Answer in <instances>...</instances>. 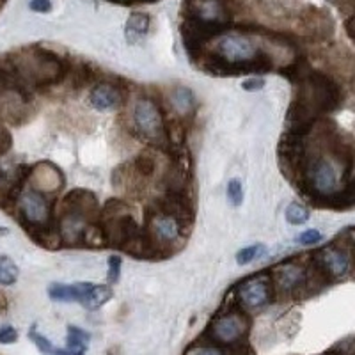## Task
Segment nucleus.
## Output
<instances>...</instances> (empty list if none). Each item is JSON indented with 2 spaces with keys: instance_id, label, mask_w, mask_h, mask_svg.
Returning <instances> with one entry per match:
<instances>
[{
  "instance_id": "f257e3e1",
  "label": "nucleus",
  "mask_w": 355,
  "mask_h": 355,
  "mask_svg": "<svg viewBox=\"0 0 355 355\" xmlns=\"http://www.w3.org/2000/svg\"><path fill=\"white\" fill-rule=\"evenodd\" d=\"M339 103H341L339 85L327 75L309 69L306 77L297 82V94L288 112L290 133L306 135L318 121L320 116L336 110Z\"/></svg>"
},
{
  "instance_id": "f03ea898",
  "label": "nucleus",
  "mask_w": 355,
  "mask_h": 355,
  "mask_svg": "<svg viewBox=\"0 0 355 355\" xmlns=\"http://www.w3.org/2000/svg\"><path fill=\"white\" fill-rule=\"evenodd\" d=\"M214 73H249L268 71L274 66L270 53L259 49V44L247 34H224L217 40L215 52L206 62Z\"/></svg>"
},
{
  "instance_id": "7ed1b4c3",
  "label": "nucleus",
  "mask_w": 355,
  "mask_h": 355,
  "mask_svg": "<svg viewBox=\"0 0 355 355\" xmlns=\"http://www.w3.org/2000/svg\"><path fill=\"white\" fill-rule=\"evenodd\" d=\"M352 155L345 146H334L331 155H318L304 164V189L311 198L331 202L341 192V182L348 173Z\"/></svg>"
},
{
  "instance_id": "20e7f679",
  "label": "nucleus",
  "mask_w": 355,
  "mask_h": 355,
  "mask_svg": "<svg viewBox=\"0 0 355 355\" xmlns=\"http://www.w3.org/2000/svg\"><path fill=\"white\" fill-rule=\"evenodd\" d=\"M11 64L21 84L37 85V87L61 80L66 73L64 62L55 53L41 49L18 53L12 57Z\"/></svg>"
},
{
  "instance_id": "39448f33",
  "label": "nucleus",
  "mask_w": 355,
  "mask_h": 355,
  "mask_svg": "<svg viewBox=\"0 0 355 355\" xmlns=\"http://www.w3.org/2000/svg\"><path fill=\"white\" fill-rule=\"evenodd\" d=\"M132 119L135 132L153 146H166V119L160 107L148 96L137 98L133 103Z\"/></svg>"
},
{
  "instance_id": "423d86ee",
  "label": "nucleus",
  "mask_w": 355,
  "mask_h": 355,
  "mask_svg": "<svg viewBox=\"0 0 355 355\" xmlns=\"http://www.w3.org/2000/svg\"><path fill=\"white\" fill-rule=\"evenodd\" d=\"M17 208L21 224H25L34 234L50 227L52 206H50L46 196L34 190L33 187L20 190V194L17 196Z\"/></svg>"
},
{
  "instance_id": "0eeeda50",
  "label": "nucleus",
  "mask_w": 355,
  "mask_h": 355,
  "mask_svg": "<svg viewBox=\"0 0 355 355\" xmlns=\"http://www.w3.org/2000/svg\"><path fill=\"white\" fill-rule=\"evenodd\" d=\"M249 318L243 315L242 311H227L222 315L215 316L208 329V336L218 345H234L239 343L240 339L245 338L249 332Z\"/></svg>"
},
{
  "instance_id": "6e6552de",
  "label": "nucleus",
  "mask_w": 355,
  "mask_h": 355,
  "mask_svg": "<svg viewBox=\"0 0 355 355\" xmlns=\"http://www.w3.org/2000/svg\"><path fill=\"white\" fill-rule=\"evenodd\" d=\"M236 300L247 311H258L272 300V283L266 277H250L236 286Z\"/></svg>"
},
{
  "instance_id": "1a4fd4ad",
  "label": "nucleus",
  "mask_w": 355,
  "mask_h": 355,
  "mask_svg": "<svg viewBox=\"0 0 355 355\" xmlns=\"http://www.w3.org/2000/svg\"><path fill=\"white\" fill-rule=\"evenodd\" d=\"M148 234H150L155 249L173 245L180 240V234H182V220L174 217L173 214L155 208V214L151 215L150 226H148Z\"/></svg>"
},
{
  "instance_id": "9d476101",
  "label": "nucleus",
  "mask_w": 355,
  "mask_h": 355,
  "mask_svg": "<svg viewBox=\"0 0 355 355\" xmlns=\"http://www.w3.org/2000/svg\"><path fill=\"white\" fill-rule=\"evenodd\" d=\"M316 268L329 279H343L350 270V258L343 249L329 245L316 252Z\"/></svg>"
},
{
  "instance_id": "9b49d317",
  "label": "nucleus",
  "mask_w": 355,
  "mask_h": 355,
  "mask_svg": "<svg viewBox=\"0 0 355 355\" xmlns=\"http://www.w3.org/2000/svg\"><path fill=\"white\" fill-rule=\"evenodd\" d=\"M309 283V270L300 263H283L275 272V288L279 293L293 295Z\"/></svg>"
},
{
  "instance_id": "f8f14e48",
  "label": "nucleus",
  "mask_w": 355,
  "mask_h": 355,
  "mask_svg": "<svg viewBox=\"0 0 355 355\" xmlns=\"http://www.w3.org/2000/svg\"><path fill=\"white\" fill-rule=\"evenodd\" d=\"M28 183L34 190L41 194H52L64 185V174L57 166L50 162L37 164L33 169H28Z\"/></svg>"
},
{
  "instance_id": "ddd939ff",
  "label": "nucleus",
  "mask_w": 355,
  "mask_h": 355,
  "mask_svg": "<svg viewBox=\"0 0 355 355\" xmlns=\"http://www.w3.org/2000/svg\"><path fill=\"white\" fill-rule=\"evenodd\" d=\"M62 211H75L87 220H94L98 215V201L89 190H71L62 199Z\"/></svg>"
},
{
  "instance_id": "4468645a",
  "label": "nucleus",
  "mask_w": 355,
  "mask_h": 355,
  "mask_svg": "<svg viewBox=\"0 0 355 355\" xmlns=\"http://www.w3.org/2000/svg\"><path fill=\"white\" fill-rule=\"evenodd\" d=\"M91 220L75 211H62V218L59 222V236L68 245H77L84 240V233Z\"/></svg>"
},
{
  "instance_id": "2eb2a0df",
  "label": "nucleus",
  "mask_w": 355,
  "mask_h": 355,
  "mask_svg": "<svg viewBox=\"0 0 355 355\" xmlns=\"http://www.w3.org/2000/svg\"><path fill=\"white\" fill-rule=\"evenodd\" d=\"M91 105L100 112L105 110H114L123 103V93L121 89L116 87L114 84H98L94 85L91 91Z\"/></svg>"
},
{
  "instance_id": "dca6fc26",
  "label": "nucleus",
  "mask_w": 355,
  "mask_h": 355,
  "mask_svg": "<svg viewBox=\"0 0 355 355\" xmlns=\"http://www.w3.org/2000/svg\"><path fill=\"white\" fill-rule=\"evenodd\" d=\"M171 109L180 117H189L196 110V96L185 85H178L169 93Z\"/></svg>"
},
{
  "instance_id": "f3484780",
  "label": "nucleus",
  "mask_w": 355,
  "mask_h": 355,
  "mask_svg": "<svg viewBox=\"0 0 355 355\" xmlns=\"http://www.w3.org/2000/svg\"><path fill=\"white\" fill-rule=\"evenodd\" d=\"M91 283L80 284H52L49 288L50 299L55 302H80L84 300Z\"/></svg>"
},
{
  "instance_id": "a211bd4d",
  "label": "nucleus",
  "mask_w": 355,
  "mask_h": 355,
  "mask_svg": "<svg viewBox=\"0 0 355 355\" xmlns=\"http://www.w3.org/2000/svg\"><path fill=\"white\" fill-rule=\"evenodd\" d=\"M150 31V18L142 15V12H135L132 15L126 24V37H128L130 43H137L142 37L148 34Z\"/></svg>"
},
{
  "instance_id": "6ab92c4d",
  "label": "nucleus",
  "mask_w": 355,
  "mask_h": 355,
  "mask_svg": "<svg viewBox=\"0 0 355 355\" xmlns=\"http://www.w3.org/2000/svg\"><path fill=\"white\" fill-rule=\"evenodd\" d=\"M112 299V290H110L109 286H103V284H91V288H89L87 295H85L84 299V306L87 307V309H98V307H101L103 304H107L109 300Z\"/></svg>"
},
{
  "instance_id": "aec40b11",
  "label": "nucleus",
  "mask_w": 355,
  "mask_h": 355,
  "mask_svg": "<svg viewBox=\"0 0 355 355\" xmlns=\"http://www.w3.org/2000/svg\"><path fill=\"white\" fill-rule=\"evenodd\" d=\"M89 343V334L82 329H68V350L71 355H85Z\"/></svg>"
},
{
  "instance_id": "412c9836",
  "label": "nucleus",
  "mask_w": 355,
  "mask_h": 355,
  "mask_svg": "<svg viewBox=\"0 0 355 355\" xmlns=\"http://www.w3.org/2000/svg\"><path fill=\"white\" fill-rule=\"evenodd\" d=\"M259 4L272 17L283 18L293 12L295 0H259Z\"/></svg>"
},
{
  "instance_id": "4be33fe9",
  "label": "nucleus",
  "mask_w": 355,
  "mask_h": 355,
  "mask_svg": "<svg viewBox=\"0 0 355 355\" xmlns=\"http://www.w3.org/2000/svg\"><path fill=\"white\" fill-rule=\"evenodd\" d=\"M18 270L17 263L12 261L9 256H0V284L2 286H11V284L17 283Z\"/></svg>"
},
{
  "instance_id": "5701e85b",
  "label": "nucleus",
  "mask_w": 355,
  "mask_h": 355,
  "mask_svg": "<svg viewBox=\"0 0 355 355\" xmlns=\"http://www.w3.org/2000/svg\"><path fill=\"white\" fill-rule=\"evenodd\" d=\"M284 215H286V220L293 226H300V224H306L309 220V210L300 202H290Z\"/></svg>"
},
{
  "instance_id": "b1692460",
  "label": "nucleus",
  "mask_w": 355,
  "mask_h": 355,
  "mask_svg": "<svg viewBox=\"0 0 355 355\" xmlns=\"http://www.w3.org/2000/svg\"><path fill=\"white\" fill-rule=\"evenodd\" d=\"M133 171L141 176V180H148L155 173V158L148 153H142L135 158Z\"/></svg>"
},
{
  "instance_id": "393cba45",
  "label": "nucleus",
  "mask_w": 355,
  "mask_h": 355,
  "mask_svg": "<svg viewBox=\"0 0 355 355\" xmlns=\"http://www.w3.org/2000/svg\"><path fill=\"white\" fill-rule=\"evenodd\" d=\"M265 245L261 243H256V245H250V247H243L242 250L236 252V263L239 265H249V263L256 261L259 256L265 254Z\"/></svg>"
},
{
  "instance_id": "a878e982",
  "label": "nucleus",
  "mask_w": 355,
  "mask_h": 355,
  "mask_svg": "<svg viewBox=\"0 0 355 355\" xmlns=\"http://www.w3.org/2000/svg\"><path fill=\"white\" fill-rule=\"evenodd\" d=\"M227 199L233 206H240L243 202V187L240 180H231L227 183Z\"/></svg>"
},
{
  "instance_id": "bb28decb",
  "label": "nucleus",
  "mask_w": 355,
  "mask_h": 355,
  "mask_svg": "<svg viewBox=\"0 0 355 355\" xmlns=\"http://www.w3.org/2000/svg\"><path fill=\"white\" fill-rule=\"evenodd\" d=\"M329 205L338 206V208H345V206L355 205V182H354V185L347 190V192H339L336 198H332Z\"/></svg>"
},
{
  "instance_id": "cd10ccee",
  "label": "nucleus",
  "mask_w": 355,
  "mask_h": 355,
  "mask_svg": "<svg viewBox=\"0 0 355 355\" xmlns=\"http://www.w3.org/2000/svg\"><path fill=\"white\" fill-rule=\"evenodd\" d=\"M28 336H31V339H33L34 345H36V347H37V350L43 352V354H49V355L52 354V350H53L52 343H50L49 339L44 338L43 334L36 332V329H33V331L28 332Z\"/></svg>"
},
{
  "instance_id": "c85d7f7f",
  "label": "nucleus",
  "mask_w": 355,
  "mask_h": 355,
  "mask_svg": "<svg viewBox=\"0 0 355 355\" xmlns=\"http://www.w3.org/2000/svg\"><path fill=\"white\" fill-rule=\"evenodd\" d=\"M322 239L323 236L318 230H307L297 236V242H299L300 245H315V243L322 242Z\"/></svg>"
},
{
  "instance_id": "c756f323",
  "label": "nucleus",
  "mask_w": 355,
  "mask_h": 355,
  "mask_svg": "<svg viewBox=\"0 0 355 355\" xmlns=\"http://www.w3.org/2000/svg\"><path fill=\"white\" fill-rule=\"evenodd\" d=\"M17 339H18L17 329L11 327V325H4V327H0V345L17 343Z\"/></svg>"
},
{
  "instance_id": "7c9ffc66",
  "label": "nucleus",
  "mask_w": 355,
  "mask_h": 355,
  "mask_svg": "<svg viewBox=\"0 0 355 355\" xmlns=\"http://www.w3.org/2000/svg\"><path fill=\"white\" fill-rule=\"evenodd\" d=\"M121 274V258L119 256H110L109 258V281L110 283H116Z\"/></svg>"
},
{
  "instance_id": "2f4dec72",
  "label": "nucleus",
  "mask_w": 355,
  "mask_h": 355,
  "mask_svg": "<svg viewBox=\"0 0 355 355\" xmlns=\"http://www.w3.org/2000/svg\"><path fill=\"white\" fill-rule=\"evenodd\" d=\"M187 355H224V352L215 347H198L194 350H190Z\"/></svg>"
},
{
  "instance_id": "473e14b6",
  "label": "nucleus",
  "mask_w": 355,
  "mask_h": 355,
  "mask_svg": "<svg viewBox=\"0 0 355 355\" xmlns=\"http://www.w3.org/2000/svg\"><path fill=\"white\" fill-rule=\"evenodd\" d=\"M31 9L36 12H49L52 9L50 0H31Z\"/></svg>"
},
{
  "instance_id": "72a5a7b5",
  "label": "nucleus",
  "mask_w": 355,
  "mask_h": 355,
  "mask_svg": "<svg viewBox=\"0 0 355 355\" xmlns=\"http://www.w3.org/2000/svg\"><path fill=\"white\" fill-rule=\"evenodd\" d=\"M263 85H265V80H263V78H250V80L243 82L242 87L245 89V91H258Z\"/></svg>"
},
{
  "instance_id": "f704fd0d",
  "label": "nucleus",
  "mask_w": 355,
  "mask_h": 355,
  "mask_svg": "<svg viewBox=\"0 0 355 355\" xmlns=\"http://www.w3.org/2000/svg\"><path fill=\"white\" fill-rule=\"evenodd\" d=\"M347 31H348V34H350V36L355 40V17L347 24Z\"/></svg>"
},
{
  "instance_id": "c9c22d12",
  "label": "nucleus",
  "mask_w": 355,
  "mask_h": 355,
  "mask_svg": "<svg viewBox=\"0 0 355 355\" xmlns=\"http://www.w3.org/2000/svg\"><path fill=\"white\" fill-rule=\"evenodd\" d=\"M50 355H71L69 354V350H62V348H53L52 354Z\"/></svg>"
}]
</instances>
